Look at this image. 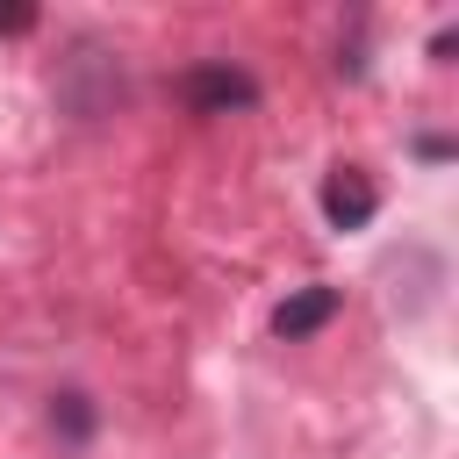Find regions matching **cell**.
<instances>
[{"label": "cell", "instance_id": "6da1fadb", "mask_svg": "<svg viewBox=\"0 0 459 459\" xmlns=\"http://www.w3.org/2000/svg\"><path fill=\"white\" fill-rule=\"evenodd\" d=\"M179 93H186V108H201V115H230V108H251V100H258V86H251L237 65H194V72L179 79Z\"/></svg>", "mask_w": 459, "mask_h": 459}, {"label": "cell", "instance_id": "7a4b0ae2", "mask_svg": "<svg viewBox=\"0 0 459 459\" xmlns=\"http://www.w3.org/2000/svg\"><path fill=\"white\" fill-rule=\"evenodd\" d=\"M337 308H344V294H337V287H301V294H287V301L273 308V337L301 344V337H316Z\"/></svg>", "mask_w": 459, "mask_h": 459}, {"label": "cell", "instance_id": "3957f363", "mask_svg": "<svg viewBox=\"0 0 459 459\" xmlns=\"http://www.w3.org/2000/svg\"><path fill=\"white\" fill-rule=\"evenodd\" d=\"M373 208H380V194H373V179H366L359 165L330 172V186H323V215H330L337 230H366V222H373Z\"/></svg>", "mask_w": 459, "mask_h": 459}, {"label": "cell", "instance_id": "277c9868", "mask_svg": "<svg viewBox=\"0 0 459 459\" xmlns=\"http://www.w3.org/2000/svg\"><path fill=\"white\" fill-rule=\"evenodd\" d=\"M50 430H57L65 445H86V437H93V402H86V394H57V402H50Z\"/></svg>", "mask_w": 459, "mask_h": 459}, {"label": "cell", "instance_id": "5b68a950", "mask_svg": "<svg viewBox=\"0 0 459 459\" xmlns=\"http://www.w3.org/2000/svg\"><path fill=\"white\" fill-rule=\"evenodd\" d=\"M36 22V7H0V36H22Z\"/></svg>", "mask_w": 459, "mask_h": 459}]
</instances>
